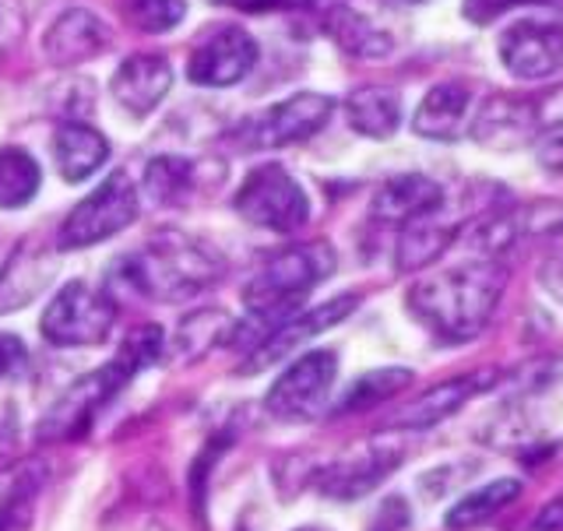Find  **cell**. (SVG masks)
Returning <instances> with one entry per match:
<instances>
[{"label": "cell", "mask_w": 563, "mask_h": 531, "mask_svg": "<svg viewBox=\"0 0 563 531\" xmlns=\"http://www.w3.org/2000/svg\"><path fill=\"white\" fill-rule=\"evenodd\" d=\"M169 88H173V67L158 53H137V57L123 60L110 78L113 99L134 117H148L169 96Z\"/></svg>", "instance_id": "obj_18"}, {"label": "cell", "mask_w": 563, "mask_h": 531, "mask_svg": "<svg viewBox=\"0 0 563 531\" xmlns=\"http://www.w3.org/2000/svg\"><path fill=\"white\" fill-rule=\"evenodd\" d=\"M110 43H113V35H110V29H106V22L99 14L85 11V8L64 11L57 22L49 25V32L43 35L46 60L57 64V67L92 60Z\"/></svg>", "instance_id": "obj_19"}, {"label": "cell", "mask_w": 563, "mask_h": 531, "mask_svg": "<svg viewBox=\"0 0 563 531\" xmlns=\"http://www.w3.org/2000/svg\"><path fill=\"white\" fill-rule=\"evenodd\" d=\"M14 436V419H11V409L0 412V447H8Z\"/></svg>", "instance_id": "obj_38"}, {"label": "cell", "mask_w": 563, "mask_h": 531, "mask_svg": "<svg viewBox=\"0 0 563 531\" xmlns=\"http://www.w3.org/2000/svg\"><path fill=\"white\" fill-rule=\"evenodd\" d=\"M457 233H462V222H448L444 208L433 211V215H422L409 225H401L398 243H395V272L416 275L422 268H430L433 261L444 257V251H451Z\"/></svg>", "instance_id": "obj_20"}, {"label": "cell", "mask_w": 563, "mask_h": 531, "mask_svg": "<svg viewBox=\"0 0 563 531\" xmlns=\"http://www.w3.org/2000/svg\"><path fill=\"white\" fill-rule=\"evenodd\" d=\"M328 35L334 40V46L345 49L349 57L360 60H384L395 53V35L384 32L374 18H366L363 11H356L352 4H339L328 14Z\"/></svg>", "instance_id": "obj_25"}, {"label": "cell", "mask_w": 563, "mask_h": 531, "mask_svg": "<svg viewBox=\"0 0 563 531\" xmlns=\"http://www.w3.org/2000/svg\"><path fill=\"white\" fill-rule=\"evenodd\" d=\"M532 531H563V493H556V497L539 510Z\"/></svg>", "instance_id": "obj_35"}, {"label": "cell", "mask_w": 563, "mask_h": 531, "mask_svg": "<svg viewBox=\"0 0 563 531\" xmlns=\"http://www.w3.org/2000/svg\"><path fill=\"white\" fill-rule=\"evenodd\" d=\"M448 204V193L437 180L422 173H398L391 176L369 201V219L380 225H409L422 215H433Z\"/></svg>", "instance_id": "obj_16"}, {"label": "cell", "mask_w": 563, "mask_h": 531, "mask_svg": "<svg viewBox=\"0 0 563 531\" xmlns=\"http://www.w3.org/2000/svg\"><path fill=\"white\" fill-rule=\"evenodd\" d=\"M25 359H29L25 342L18 339V334H11V331H0V377H8V374H14V369H22Z\"/></svg>", "instance_id": "obj_34"}, {"label": "cell", "mask_w": 563, "mask_h": 531, "mask_svg": "<svg viewBox=\"0 0 563 531\" xmlns=\"http://www.w3.org/2000/svg\"><path fill=\"white\" fill-rule=\"evenodd\" d=\"M497 380H500V369H475V374H462V377H451L444 384H433L422 395H416L412 401H405L401 409L391 416L387 427H391L395 433L398 430L405 433V430L440 427L444 419L462 412L472 398H479L483 391H489Z\"/></svg>", "instance_id": "obj_13"}, {"label": "cell", "mask_w": 563, "mask_h": 531, "mask_svg": "<svg viewBox=\"0 0 563 531\" xmlns=\"http://www.w3.org/2000/svg\"><path fill=\"white\" fill-rule=\"evenodd\" d=\"M401 462H405V447L391 444V440H369V444L339 457V462L317 475V489H321L328 500H339V504L363 500Z\"/></svg>", "instance_id": "obj_11"}, {"label": "cell", "mask_w": 563, "mask_h": 531, "mask_svg": "<svg viewBox=\"0 0 563 531\" xmlns=\"http://www.w3.org/2000/svg\"><path fill=\"white\" fill-rule=\"evenodd\" d=\"M236 215L257 229L292 236L310 222V198L286 166H257L236 190Z\"/></svg>", "instance_id": "obj_6"}, {"label": "cell", "mask_w": 563, "mask_h": 531, "mask_svg": "<svg viewBox=\"0 0 563 531\" xmlns=\"http://www.w3.org/2000/svg\"><path fill=\"white\" fill-rule=\"evenodd\" d=\"M225 275V261L208 243L184 233H158L134 254L120 257L106 281V292L117 299H155V303H187L198 299Z\"/></svg>", "instance_id": "obj_1"}, {"label": "cell", "mask_w": 563, "mask_h": 531, "mask_svg": "<svg viewBox=\"0 0 563 531\" xmlns=\"http://www.w3.org/2000/svg\"><path fill=\"white\" fill-rule=\"evenodd\" d=\"M339 257L331 243H299L272 254L243 286L246 310H275V313H299L303 299L334 275Z\"/></svg>", "instance_id": "obj_5"}, {"label": "cell", "mask_w": 563, "mask_h": 531, "mask_svg": "<svg viewBox=\"0 0 563 531\" xmlns=\"http://www.w3.org/2000/svg\"><path fill=\"white\" fill-rule=\"evenodd\" d=\"M57 275V254L40 243H18L11 257L0 264V313L25 310L35 303Z\"/></svg>", "instance_id": "obj_17"}, {"label": "cell", "mask_w": 563, "mask_h": 531, "mask_svg": "<svg viewBox=\"0 0 563 531\" xmlns=\"http://www.w3.org/2000/svg\"><path fill=\"white\" fill-rule=\"evenodd\" d=\"M46 462L40 457H25V462L0 472V531H25L35 497L46 486Z\"/></svg>", "instance_id": "obj_24"}, {"label": "cell", "mask_w": 563, "mask_h": 531, "mask_svg": "<svg viewBox=\"0 0 563 531\" xmlns=\"http://www.w3.org/2000/svg\"><path fill=\"white\" fill-rule=\"evenodd\" d=\"M334 113V99L321 92H296L268 106L254 123H251V145L254 148H282L307 141L317 131H324V123Z\"/></svg>", "instance_id": "obj_15"}, {"label": "cell", "mask_w": 563, "mask_h": 531, "mask_svg": "<svg viewBox=\"0 0 563 531\" xmlns=\"http://www.w3.org/2000/svg\"><path fill=\"white\" fill-rule=\"evenodd\" d=\"M166 352L163 328L145 324L134 331L128 342L120 345L117 356L102 369H92L81 380H75L67 391L43 412L40 427H35V440L40 444H67V440H81L88 427L96 422L99 409H106L123 387H128L141 369L155 366Z\"/></svg>", "instance_id": "obj_3"}, {"label": "cell", "mask_w": 563, "mask_h": 531, "mask_svg": "<svg viewBox=\"0 0 563 531\" xmlns=\"http://www.w3.org/2000/svg\"><path fill=\"white\" fill-rule=\"evenodd\" d=\"M137 187L131 184L128 173L117 169L64 219L57 233V251H88V246L123 233L137 219Z\"/></svg>", "instance_id": "obj_8"}, {"label": "cell", "mask_w": 563, "mask_h": 531, "mask_svg": "<svg viewBox=\"0 0 563 531\" xmlns=\"http://www.w3.org/2000/svg\"><path fill=\"white\" fill-rule=\"evenodd\" d=\"M384 4H395V8H409V4H427V0H384Z\"/></svg>", "instance_id": "obj_39"}, {"label": "cell", "mask_w": 563, "mask_h": 531, "mask_svg": "<svg viewBox=\"0 0 563 531\" xmlns=\"http://www.w3.org/2000/svg\"><path fill=\"white\" fill-rule=\"evenodd\" d=\"M360 307V296L356 292H342V296H334L328 299V303H317V307H307L303 313H296L289 317L286 324L275 328L268 339H264L251 356H246V363L240 366V374L246 377H254V374H264L268 366L282 363V359H289L296 356L299 349H303L307 342H313L317 334H324L331 331L334 324H342L345 317Z\"/></svg>", "instance_id": "obj_10"}, {"label": "cell", "mask_w": 563, "mask_h": 531, "mask_svg": "<svg viewBox=\"0 0 563 531\" xmlns=\"http://www.w3.org/2000/svg\"><path fill=\"white\" fill-rule=\"evenodd\" d=\"M525 4H550V0H462V14L468 25L486 29L493 22H500L507 11L525 8Z\"/></svg>", "instance_id": "obj_32"}, {"label": "cell", "mask_w": 563, "mask_h": 531, "mask_svg": "<svg viewBox=\"0 0 563 531\" xmlns=\"http://www.w3.org/2000/svg\"><path fill=\"white\" fill-rule=\"evenodd\" d=\"M313 0H246L251 11H296V8H310Z\"/></svg>", "instance_id": "obj_36"}, {"label": "cell", "mask_w": 563, "mask_h": 531, "mask_svg": "<svg viewBox=\"0 0 563 531\" xmlns=\"http://www.w3.org/2000/svg\"><path fill=\"white\" fill-rule=\"evenodd\" d=\"M500 64L521 81H545L563 70V25L518 22L500 35Z\"/></svg>", "instance_id": "obj_14"}, {"label": "cell", "mask_w": 563, "mask_h": 531, "mask_svg": "<svg viewBox=\"0 0 563 531\" xmlns=\"http://www.w3.org/2000/svg\"><path fill=\"white\" fill-rule=\"evenodd\" d=\"M472 137L486 148L515 152L532 141L563 131V81L539 92H493L472 120Z\"/></svg>", "instance_id": "obj_4"}, {"label": "cell", "mask_w": 563, "mask_h": 531, "mask_svg": "<svg viewBox=\"0 0 563 531\" xmlns=\"http://www.w3.org/2000/svg\"><path fill=\"white\" fill-rule=\"evenodd\" d=\"M145 193L158 208H176L190 198L194 184H198V163L184 155H158L145 166Z\"/></svg>", "instance_id": "obj_28"}, {"label": "cell", "mask_w": 563, "mask_h": 531, "mask_svg": "<svg viewBox=\"0 0 563 531\" xmlns=\"http://www.w3.org/2000/svg\"><path fill=\"white\" fill-rule=\"evenodd\" d=\"M472 92L462 81H437L422 96L419 110L412 117V131L427 141H457L468 123Z\"/></svg>", "instance_id": "obj_21"}, {"label": "cell", "mask_w": 563, "mask_h": 531, "mask_svg": "<svg viewBox=\"0 0 563 531\" xmlns=\"http://www.w3.org/2000/svg\"><path fill=\"white\" fill-rule=\"evenodd\" d=\"M507 289V268L500 261L479 257L462 268L419 278L405 296V307L437 342L465 345L479 339Z\"/></svg>", "instance_id": "obj_2"}, {"label": "cell", "mask_w": 563, "mask_h": 531, "mask_svg": "<svg viewBox=\"0 0 563 531\" xmlns=\"http://www.w3.org/2000/svg\"><path fill=\"white\" fill-rule=\"evenodd\" d=\"M254 64H257L254 35L240 25H222L194 46L187 60V81L201 88H229L251 75Z\"/></svg>", "instance_id": "obj_12"}, {"label": "cell", "mask_w": 563, "mask_h": 531, "mask_svg": "<svg viewBox=\"0 0 563 531\" xmlns=\"http://www.w3.org/2000/svg\"><path fill=\"white\" fill-rule=\"evenodd\" d=\"M345 117L349 128L369 141L395 137L401 128V92L391 85H363L345 99Z\"/></svg>", "instance_id": "obj_22"}, {"label": "cell", "mask_w": 563, "mask_h": 531, "mask_svg": "<svg viewBox=\"0 0 563 531\" xmlns=\"http://www.w3.org/2000/svg\"><path fill=\"white\" fill-rule=\"evenodd\" d=\"M542 163L550 166L553 173H560V169H563V137H553L550 145L542 148Z\"/></svg>", "instance_id": "obj_37"}, {"label": "cell", "mask_w": 563, "mask_h": 531, "mask_svg": "<svg viewBox=\"0 0 563 531\" xmlns=\"http://www.w3.org/2000/svg\"><path fill=\"white\" fill-rule=\"evenodd\" d=\"M405 528H409V504L401 497L384 500L374 521H369V531H405Z\"/></svg>", "instance_id": "obj_33"}, {"label": "cell", "mask_w": 563, "mask_h": 531, "mask_svg": "<svg viewBox=\"0 0 563 531\" xmlns=\"http://www.w3.org/2000/svg\"><path fill=\"white\" fill-rule=\"evenodd\" d=\"M416 374L409 366H380V369H369L360 380L349 384V391H342V398L331 405L328 416L334 419H345V416H363V412H374L380 409L384 401L398 398L405 387H412Z\"/></svg>", "instance_id": "obj_26"}, {"label": "cell", "mask_w": 563, "mask_h": 531, "mask_svg": "<svg viewBox=\"0 0 563 531\" xmlns=\"http://www.w3.org/2000/svg\"><path fill=\"white\" fill-rule=\"evenodd\" d=\"M187 14V0H128L123 4V18L137 29V32H173L184 22Z\"/></svg>", "instance_id": "obj_31"}, {"label": "cell", "mask_w": 563, "mask_h": 531, "mask_svg": "<svg viewBox=\"0 0 563 531\" xmlns=\"http://www.w3.org/2000/svg\"><path fill=\"white\" fill-rule=\"evenodd\" d=\"M296 531H328V528H317V524H307V528H296Z\"/></svg>", "instance_id": "obj_40"}, {"label": "cell", "mask_w": 563, "mask_h": 531, "mask_svg": "<svg viewBox=\"0 0 563 531\" xmlns=\"http://www.w3.org/2000/svg\"><path fill=\"white\" fill-rule=\"evenodd\" d=\"M113 324H117V299L110 292L88 286V281H67L43 310L40 331L49 345L75 349V345L106 342Z\"/></svg>", "instance_id": "obj_7"}, {"label": "cell", "mask_w": 563, "mask_h": 531, "mask_svg": "<svg viewBox=\"0 0 563 531\" xmlns=\"http://www.w3.org/2000/svg\"><path fill=\"white\" fill-rule=\"evenodd\" d=\"M334 377H339V356L331 349H313L292 359L286 374L272 384L264 409L278 422H310L328 409Z\"/></svg>", "instance_id": "obj_9"}, {"label": "cell", "mask_w": 563, "mask_h": 531, "mask_svg": "<svg viewBox=\"0 0 563 531\" xmlns=\"http://www.w3.org/2000/svg\"><path fill=\"white\" fill-rule=\"evenodd\" d=\"M43 184L40 163L25 148H0V208H25Z\"/></svg>", "instance_id": "obj_29"}, {"label": "cell", "mask_w": 563, "mask_h": 531, "mask_svg": "<svg viewBox=\"0 0 563 531\" xmlns=\"http://www.w3.org/2000/svg\"><path fill=\"white\" fill-rule=\"evenodd\" d=\"M521 497V483L518 479H493L479 489L465 493L462 500L451 504V510L444 515V528L448 531H472V528H483L489 524L497 515L515 504Z\"/></svg>", "instance_id": "obj_27"}, {"label": "cell", "mask_w": 563, "mask_h": 531, "mask_svg": "<svg viewBox=\"0 0 563 531\" xmlns=\"http://www.w3.org/2000/svg\"><path fill=\"white\" fill-rule=\"evenodd\" d=\"M53 158H57V169L67 184H81L106 166V158H110V141H106L96 128H88V123L70 120L57 131V137H53Z\"/></svg>", "instance_id": "obj_23"}, {"label": "cell", "mask_w": 563, "mask_h": 531, "mask_svg": "<svg viewBox=\"0 0 563 531\" xmlns=\"http://www.w3.org/2000/svg\"><path fill=\"white\" fill-rule=\"evenodd\" d=\"M229 317L225 313H211V310H201V313H190L187 321L180 324V334H176L173 342V352L176 356H201V352H208L216 342H225L229 334Z\"/></svg>", "instance_id": "obj_30"}]
</instances>
